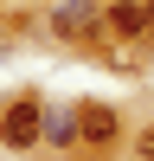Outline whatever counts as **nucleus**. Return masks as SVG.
<instances>
[{"instance_id":"20e7f679","label":"nucleus","mask_w":154,"mask_h":161,"mask_svg":"<svg viewBox=\"0 0 154 161\" xmlns=\"http://www.w3.org/2000/svg\"><path fill=\"white\" fill-rule=\"evenodd\" d=\"M77 123H84V136H90V142H109V129H116V116H109V110H84Z\"/></svg>"},{"instance_id":"39448f33","label":"nucleus","mask_w":154,"mask_h":161,"mask_svg":"<svg viewBox=\"0 0 154 161\" xmlns=\"http://www.w3.org/2000/svg\"><path fill=\"white\" fill-rule=\"evenodd\" d=\"M45 129H51V142H77L71 136V116H45Z\"/></svg>"},{"instance_id":"f257e3e1","label":"nucleus","mask_w":154,"mask_h":161,"mask_svg":"<svg viewBox=\"0 0 154 161\" xmlns=\"http://www.w3.org/2000/svg\"><path fill=\"white\" fill-rule=\"evenodd\" d=\"M38 136H45V110H38L32 97H19L7 116H0V142H7V148H32Z\"/></svg>"},{"instance_id":"423d86ee","label":"nucleus","mask_w":154,"mask_h":161,"mask_svg":"<svg viewBox=\"0 0 154 161\" xmlns=\"http://www.w3.org/2000/svg\"><path fill=\"white\" fill-rule=\"evenodd\" d=\"M141 155H148V161H154V129H148V136H141Z\"/></svg>"},{"instance_id":"f03ea898","label":"nucleus","mask_w":154,"mask_h":161,"mask_svg":"<svg viewBox=\"0 0 154 161\" xmlns=\"http://www.w3.org/2000/svg\"><path fill=\"white\" fill-rule=\"evenodd\" d=\"M90 19H96V0H64L58 7V32H84Z\"/></svg>"},{"instance_id":"7ed1b4c3","label":"nucleus","mask_w":154,"mask_h":161,"mask_svg":"<svg viewBox=\"0 0 154 161\" xmlns=\"http://www.w3.org/2000/svg\"><path fill=\"white\" fill-rule=\"evenodd\" d=\"M109 26H116V32H128V39L148 32V7H109Z\"/></svg>"}]
</instances>
